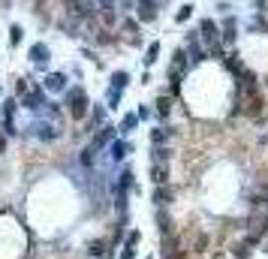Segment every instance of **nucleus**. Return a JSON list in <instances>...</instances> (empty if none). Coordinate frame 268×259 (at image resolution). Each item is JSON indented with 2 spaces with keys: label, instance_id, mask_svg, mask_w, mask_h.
Masks as SVG:
<instances>
[{
  "label": "nucleus",
  "instance_id": "6",
  "mask_svg": "<svg viewBox=\"0 0 268 259\" xmlns=\"http://www.w3.org/2000/svg\"><path fill=\"white\" fill-rule=\"evenodd\" d=\"M30 60L37 63V66H45V63H48V48H45L42 42H37V45L30 48Z\"/></svg>",
  "mask_w": 268,
  "mask_h": 259
},
{
  "label": "nucleus",
  "instance_id": "7",
  "mask_svg": "<svg viewBox=\"0 0 268 259\" xmlns=\"http://www.w3.org/2000/svg\"><path fill=\"white\" fill-rule=\"evenodd\" d=\"M45 88H48V91H63V88H66V76H63V73L45 76Z\"/></svg>",
  "mask_w": 268,
  "mask_h": 259
},
{
  "label": "nucleus",
  "instance_id": "17",
  "mask_svg": "<svg viewBox=\"0 0 268 259\" xmlns=\"http://www.w3.org/2000/svg\"><path fill=\"white\" fill-rule=\"evenodd\" d=\"M127 151H130V145H127V142H112V157H115V160L127 157Z\"/></svg>",
  "mask_w": 268,
  "mask_h": 259
},
{
  "label": "nucleus",
  "instance_id": "24",
  "mask_svg": "<svg viewBox=\"0 0 268 259\" xmlns=\"http://www.w3.org/2000/svg\"><path fill=\"white\" fill-rule=\"evenodd\" d=\"M94 124H103V112H100V109H94V115H91V127H94Z\"/></svg>",
  "mask_w": 268,
  "mask_h": 259
},
{
  "label": "nucleus",
  "instance_id": "25",
  "mask_svg": "<svg viewBox=\"0 0 268 259\" xmlns=\"http://www.w3.org/2000/svg\"><path fill=\"white\" fill-rule=\"evenodd\" d=\"M15 91H19V94H27V79H21L19 84H15Z\"/></svg>",
  "mask_w": 268,
  "mask_h": 259
},
{
  "label": "nucleus",
  "instance_id": "8",
  "mask_svg": "<svg viewBox=\"0 0 268 259\" xmlns=\"http://www.w3.org/2000/svg\"><path fill=\"white\" fill-rule=\"evenodd\" d=\"M151 178H154V184H157V187H160V184H166V181H169V166L154 163V166H151Z\"/></svg>",
  "mask_w": 268,
  "mask_h": 259
},
{
  "label": "nucleus",
  "instance_id": "23",
  "mask_svg": "<svg viewBox=\"0 0 268 259\" xmlns=\"http://www.w3.org/2000/svg\"><path fill=\"white\" fill-rule=\"evenodd\" d=\"M211 58H223V45H220V42L211 45Z\"/></svg>",
  "mask_w": 268,
  "mask_h": 259
},
{
  "label": "nucleus",
  "instance_id": "15",
  "mask_svg": "<svg viewBox=\"0 0 268 259\" xmlns=\"http://www.w3.org/2000/svg\"><path fill=\"white\" fill-rule=\"evenodd\" d=\"M169 112H172V100H169V97H157V115L166 118Z\"/></svg>",
  "mask_w": 268,
  "mask_h": 259
},
{
  "label": "nucleus",
  "instance_id": "9",
  "mask_svg": "<svg viewBox=\"0 0 268 259\" xmlns=\"http://www.w3.org/2000/svg\"><path fill=\"white\" fill-rule=\"evenodd\" d=\"M202 40H205L208 45L217 42V24H214L211 19H205V21H202Z\"/></svg>",
  "mask_w": 268,
  "mask_h": 259
},
{
  "label": "nucleus",
  "instance_id": "18",
  "mask_svg": "<svg viewBox=\"0 0 268 259\" xmlns=\"http://www.w3.org/2000/svg\"><path fill=\"white\" fill-rule=\"evenodd\" d=\"M24 106H27V109H40V106H42V94H40V91H33V94L24 100Z\"/></svg>",
  "mask_w": 268,
  "mask_h": 259
},
{
  "label": "nucleus",
  "instance_id": "5",
  "mask_svg": "<svg viewBox=\"0 0 268 259\" xmlns=\"http://www.w3.org/2000/svg\"><path fill=\"white\" fill-rule=\"evenodd\" d=\"M112 250H109V241H103V238H97V241H91L87 244V256H97V259H103V256H109Z\"/></svg>",
  "mask_w": 268,
  "mask_h": 259
},
{
  "label": "nucleus",
  "instance_id": "21",
  "mask_svg": "<svg viewBox=\"0 0 268 259\" xmlns=\"http://www.w3.org/2000/svg\"><path fill=\"white\" fill-rule=\"evenodd\" d=\"M19 40H21V27H19V24H12V27H9V42H12V45H19Z\"/></svg>",
  "mask_w": 268,
  "mask_h": 259
},
{
  "label": "nucleus",
  "instance_id": "11",
  "mask_svg": "<svg viewBox=\"0 0 268 259\" xmlns=\"http://www.w3.org/2000/svg\"><path fill=\"white\" fill-rule=\"evenodd\" d=\"M169 139H172V130H169V127L151 130V142H154V145H163V142H169Z\"/></svg>",
  "mask_w": 268,
  "mask_h": 259
},
{
  "label": "nucleus",
  "instance_id": "19",
  "mask_svg": "<svg viewBox=\"0 0 268 259\" xmlns=\"http://www.w3.org/2000/svg\"><path fill=\"white\" fill-rule=\"evenodd\" d=\"M190 15H193V6L187 3V6H181V9H178V15H175V21H178V24H184V21L190 19Z\"/></svg>",
  "mask_w": 268,
  "mask_h": 259
},
{
  "label": "nucleus",
  "instance_id": "4",
  "mask_svg": "<svg viewBox=\"0 0 268 259\" xmlns=\"http://www.w3.org/2000/svg\"><path fill=\"white\" fill-rule=\"evenodd\" d=\"M139 19L142 24H151L157 19V6H154V0H139Z\"/></svg>",
  "mask_w": 268,
  "mask_h": 259
},
{
  "label": "nucleus",
  "instance_id": "13",
  "mask_svg": "<svg viewBox=\"0 0 268 259\" xmlns=\"http://www.w3.org/2000/svg\"><path fill=\"white\" fill-rule=\"evenodd\" d=\"M223 30H226V33H223V42L232 45V42H235V19H226V21H223Z\"/></svg>",
  "mask_w": 268,
  "mask_h": 259
},
{
  "label": "nucleus",
  "instance_id": "1",
  "mask_svg": "<svg viewBox=\"0 0 268 259\" xmlns=\"http://www.w3.org/2000/svg\"><path fill=\"white\" fill-rule=\"evenodd\" d=\"M87 94L82 91V88H69V94H66V109H69V118L73 120H82L84 115H87Z\"/></svg>",
  "mask_w": 268,
  "mask_h": 259
},
{
  "label": "nucleus",
  "instance_id": "12",
  "mask_svg": "<svg viewBox=\"0 0 268 259\" xmlns=\"http://www.w3.org/2000/svg\"><path fill=\"white\" fill-rule=\"evenodd\" d=\"M151 157H154V163H169V157H172V151H169V148H163V145H154V151H151Z\"/></svg>",
  "mask_w": 268,
  "mask_h": 259
},
{
  "label": "nucleus",
  "instance_id": "26",
  "mask_svg": "<svg viewBox=\"0 0 268 259\" xmlns=\"http://www.w3.org/2000/svg\"><path fill=\"white\" fill-rule=\"evenodd\" d=\"M6 148V139H3V136H0V151H3Z\"/></svg>",
  "mask_w": 268,
  "mask_h": 259
},
{
  "label": "nucleus",
  "instance_id": "20",
  "mask_svg": "<svg viewBox=\"0 0 268 259\" xmlns=\"http://www.w3.org/2000/svg\"><path fill=\"white\" fill-rule=\"evenodd\" d=\"M136 244H139V232H130V235H127V244H124V250H133V253H136Z\"/></svg>",
  "mask_w": 268,
  "mask_h": 259
},
{
  "label": "nucleus",
  "instance_id": "10",
  "mask_svg": "<svg viewBox=\"0 0 268 259\" xmlns=\"http://www.w3.org/2000/svg\"><path fill=\"white\" fill-rule=\"evenodd\" d=\"M172 199H175V193H172L169 187H163V184H160V187L154 190V202H157V205H169Z\"/></svg>",
  "mask_w": 268,
  "mask_h": 259
},
{
  "label": "nucleus",
  "instance_id": "2",
  "mask_svg": "<svg viewBox=\"0 0 268 259\" xmlns=\"http://www.w3.org/2000/svg\"><path fill=\"white\" fill-rule=\"evenodd\" d=\"M184 70H187V55H184V48H178L172 55V70H169V79H172V88L175 91H178V84H181Z\"/></svg>",
  "mask_w": 268,
  "mask_h": 259
},
{
  "label": "nucleus",
  "instance_id": "14",
  "mask_svg": "<svg viewBox=\"0 0 268 259\" xmlns=\"http://www.w3.org/2000/svg\"><path fill=\"white\" fill-rule=\"evenodd\" d=\"M157 58H160V42H151L148 45V55H145V66H154Z\"/></svg>",
  "mask_w": 268,
  "mask_h": 259
},
{
  "label": "nucleus",
  "instance_id": "3",
  "mask_svg": "<svg viewBox=\"0 0 268 259\" xmlns=\"http://www.w3.org/2000/svg\"><path fill=\"white\" fill-rule=\"evenodd\" d=\"M256 244H259V238H256V235H247L244 241L232 244V256H235V259H250V253H253Z\"/></svg>",
  "mask_w": 268,
  "mask_h": 259
},
{
  "label": "nucleus",
  "instance_id": "22",
  "mask_svg": "<svg viewBox=\"0 0 268 259\" xmlns=\"http://www.w3.org/2000/svg\"><path fill=\"white\" fill-rule=\"evenodd\" d=\"M136 120H139V115H127V118H124V124H121V127H124V130H133V127H136Z\"/></svg>",
  "mask_w": 268,
  "mask_h": 259
},
{
  "label": "nucleus",
  "instance_id": "16",
  "mask_svg": "<svg viewBox=\"0 0 268 259\" xmlns=\"http://www.w3.org/2000/svg\"><path fill=\"white\" fill-rule=\"evenodd\" d=\"M127 81H130V76H127V73H124V70H121V73H115V76H112V88H118V91H124V88H127Z\"/></svg>",
  "mask_w": 268,
  "mask_h": 259
}]
</instances>
